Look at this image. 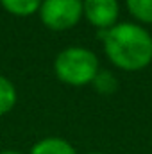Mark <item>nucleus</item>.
Instances as JSON below:
<instances>
[{
  "mask_svg": "<svg viewBox=\"0 0 152 154\" xmlns=\"http://www.w3.org/2000/svg\"><path fill=\"white\" fill-rule=\"evenodd\" d=\"M104 50L114 66L138 72L152 63V36L138 23H116L108 31H99Z\"/></svg>",
  "mask_w": 152,
  "mask_h": 154,
  "instance_id": "nucleus-1",
  "label": "nucleus"
},
{
  "mask_svg": "<svg viewBox=\"0 0 152 154\" xmlns=\"http://www.w3.org/2000/svg\"><path fill=\"white\" fill-rule=\"evenodd\" d=\"M54 72L59 81L70 86H84L93 82L99 74V59L84 47H68L57 54Z\"/></svg>",
  "mask_w": 152,
  "mask_h": 154,
  "instance_id": "nucleus-2",
  "label": "nucleus"
},
{
  "mask_svg": "<svg viewBox=\"0 0 152 154\" xmlns=\"http://www.w3.org/2000/svg\"><path fill=\"white\" fill-rule=\"evenodd\" d=\"M82 0H43L39 7L41 22L52 31H66L79 23Z\"/></svg>",
  "mask_w": 152,
  "mask_h": 154,
  "instance_id": "nucleus-3",
  "label": "nucleus"
},
{
  "mask_svg": "<svg viewBox=\"0 0 152 154\" xmlns=\"http://www.w3.org/2000/svg\"><path fill=\"white\" fill-rule=\"evenodd\" d=\"M118 13V0H82V14H86V20L99 31L114 27Z\"/></svg>",
  "mask_w": 152,
  "mask_h": 154,
  "instance_id": "nucleus-4",
  "label": "nucleus"
},
{
  "mask_svg": "<svg viewBox=\"0 0 152 154\" xmlns=\"http://www.w3.org/2000/svg\"><path fill=\"white\" fill-rule=\"evenodd\" d=\"M31 154H75V149L72 147V143H68L63 138H43L32 147Z\"/></svg>",
  "mask_w": 152,
  "mask_h": 154,
  "instance_id": "nucleus-5",
  "label": "nucleus"
},
{
  "mask_svg": "<svg viewBox=\"0 0 152 154\" xmlns=\"http://www.w3.org/2000/svg\"><path fill=\"white\" fill-rule=\"evenodd\" d=\"M43 0H0L5 11L16 16H29L32 13L39 11Z\"/></svg>",
  "mask_w": 152,
  "mask_h": 154,
  "instance_id": "nucleus-6",
  "label": "nucleus"
},
{
  "mask_svg": "<svg viewBox=\"0 0 152 154\" xmlns=\"http://www.w3.org/2000/svg\"><path fill=\"white\" fill-rule=\"evenodd\" d=\"M16 104V90L14 84L7 77L0 75V115L9 113Z\"/></svg>",
  "mask_w": 152,
  "mask_h": 154,
  "instance_id": "nucleus-7",
  "label": "nucleus"
},
{
  "mask_svg": "<svg viewBox=\"0 0 152 154\" xmlns=\"http://www.w3.org/2000/svg\"><path fill=\"white\" fill-rule=\"evenodd\" d=\"M129 13L141 23H152V0H125Z\"/></svg>",
  "mask_w": 152,
  "mask_h": 154,
  "instance_id": "nucleus-8",
  "label": "nucleus"
},
{
  "mask_svg": "<svg viewBox=\"0 0 152 154\" xmlns=\"http://www.w3.org/2000/svg\"><path fill=\"white\" fill-rule=\"evenodd\" d=\"M93 84H95V88H97L99 93H106V95L113 93L114 90H116V79L108 70H99L97 77L93 79Z\"/></svg>",
  "mask_w": 152,
  "mask_h": 154,
  "instance_id": "nucleus-9",
  "label": "nucleus"
},
{
  "mask_svg": "<svg viewBox=\"0 0 152 154\" xmlns=\"http://www.w3.org/2000/svg\"><path fill=\"white\" fill-rule=\"evenodd\" d=\"M0 154H22V152H16V151H4V152Z\"/></svg>",
  "mask_w": 152,
  "mask_h": 154,
  "instance_id": "nucleus-10",
  "label": "nucleus"
},
{
  "mask_svg": "<svg viewBox=\"0 0 152 154\" xmlns=\"http://www.w3.org/2000/svg\"><path fill=\"white\" fill-rule=\"evenodd\" d=\"M90 154H102V152H90Z\"/></svg>",
  "mask_w": 152,
  "mask_h": 154,
  "instance_id": "nucleus-11",
  "label": "nucleus"
},
{
  "mask_svg": "<svg viewBox=\"0 0 152 154\" xmlns=\"http://www.w3.org/2000/svg\"><path fill=\"white\" fill-rule=\"evenodd\" d=\"M150 136H152V131H150Z\"/></svg>",
  "mask_w": 152,
  "mask_h": 154,
  "instance_id": "nucleus-12",
  "label": "nucleus"
}]
</instances>
